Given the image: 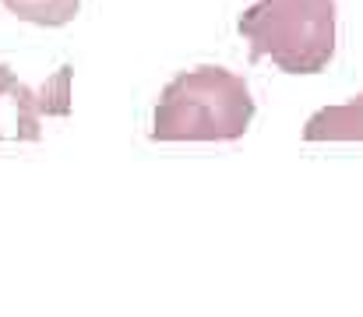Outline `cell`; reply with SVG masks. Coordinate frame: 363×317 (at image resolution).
Masks as SVG:
<instances>
[{"instance_id": "4", "label": "cell", "mask_w": 363, "mask_h": 317, "mask_svg": "<svg viewBox=\"0 0 363 317\" xmlns=\"http://www.w3.org/2000/svg\"><path fill=\"white\" fill-rule=\"evenodd\" d=\"M303 141H363V92L350 103L318 109L303 127Z\"/></svg>"}, {"instance_id": "3", "label": "cell", "mask_w": 363, "mask_h": 317, "mask_svg": "<svg viewBox=\"0 0 363 317\" xmlns=\"http://www.w3.org/2000/svg\"><path fill=\"white\" fill-rule=\"evenodd\" d=\"M71 67H60L39 92L14 78L0 64V141H39L43 116H64L71 109Z\"/></svg>"}, {"instance_id": "5", "label": "cell", "mask_w": 363, "mask_h": 317, "mask_svg": "<svg viewBox=\"0 0 363 317\" xmlns=\"http://www.w3.org/2000/svg\"><path fill=\"white\" fill-rule=\"evenodd\" d=\"M18 21L39 25V28H60L78 18L82 0H0Z\"/></svg>"}, {"instance_id": "1", "label": "cell", "mask_w": 363, "mask_h": 317, "mask_svg": "<svg viewBox=\"0 0 363 317\" xmlns=\"http://www.w3.org/2000/svg\"><path fill=\"white\" fill-rule=\"evenodd\" d=\"M254 120L250 89L237 71L194 67L177 74L152 113V141H240Z\"/></svg>"}, {"instance_id": "2", "label": "cell", "mask_w": 363, "mask_h": 317, "mask_svg": "<svg viewBox=\"0 0 363 317\" xmlns=\"http://www.w3.org/2000/svg\"><path fill=\"white\" fill-rule=\"evenodd\" d=\"M237 28L250 60H272L286 74H321L339 43L335 0H257Z\"/></svg>"}]
</instances>
